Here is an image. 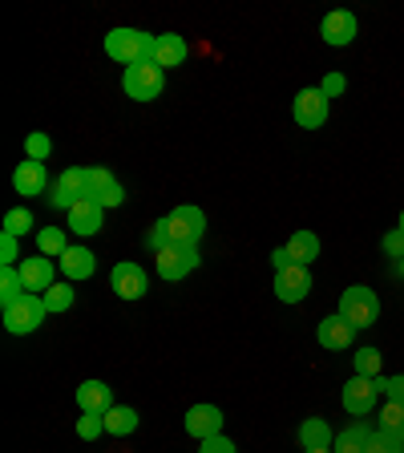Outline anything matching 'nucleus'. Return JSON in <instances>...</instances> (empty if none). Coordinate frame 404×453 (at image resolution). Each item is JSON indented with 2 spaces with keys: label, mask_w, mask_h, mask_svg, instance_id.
Returning a JSON list of instances; mask_svg holds the SVG:
<instances>
[{
  "label": "nucleus",
  "mask_w": 404,
  "mask_h": 453,
  "mask_svg": "<svg viewBox=\"0 0 404 453\" xmlns=\"http://www.w3.org/2000/svg\"><path fill=\"white\" fill-rule=\"evenodd\" d=\"M105 57L126 69L154 61V37L141 28H113V33H105Z\"/></svg>",
  "instance_id": "f257e3e1"
},
{
  "label": "nucleus",
  "mask_w": 404,
  "mask_h": 453,
  "mask_svg": "<svg viewBox=\"0 0 404 453\" xmlns=\"http://www.w3.org/2000/svg\"><path fill=\"white\" fill-rule=\"evenodd\" d=\"M339 316L352 324L356 332L372 328L380 320V296L368 288V283H352L348 292L339 296Z\"/></svg>",
  "instance_id": "f03ea898"
},
{
  "label": "nucleus",
  "mask_w": 404,
  "mask_h": 453,
  "mask_svg": "<svg viewBox=\"0 0 404 453\" xmlns=\"http://www.w3.org/2000/svg\"><path fill=\"white\" fill-rule=\"evenodd\" d=\"M122 89L133 102H154L166 89V69H158L154 61H141V65H130L122 73Z\"/></svg>",
  "instance_id": "7ed1b4c3"
},
{
  "label": "nucleus",
  "mask_w": 404,
  "mask_h": 453,
  "mask_svg": "<svg viewBox=\"0 0 404 453\" xmlns=\"http://www.w3.org/2000/svg\"><path fill=\"white\" fill-rule=\"evenodd\" d=\"M45 316H49L45 300L33 296V292H25L12 308H4V328H9L12 336H33V332L45 324Z\"/></svg>",
  "instance_id": "20e7f679"
},
{
  "label": "nucleus",
  "mask_w": 404,
  "mask_h": 453,
  "mask_svg": "<svg viewBox=\"0 0 404 453\" xmlns=\"http://www.w3.org/2000/svg\"><path fill=\"white\" fill-rule=\"evenodd\" d=\"M166 226H170V243H182V247H198V239L207 235V215L190 203L174 207L166 215Z\"/></svg>",
  "instance_id": "39448f33"
},
{
  "label": "nucleus",
  "mask_w": 404,
  "mask_h": 453,
  "mask_svg": "<svg viewBox=\"0 0 404 453\" xmlns=\"http://www.w3.org/2000/svg\"><path fill=\"white\" fill-rule=\"evenodd\" d=\"M198 264H202V255H198V247H182V243H174V247H166V251L154 255V272H158L166 283L187 280V275L194 272Z\"/></svg>",
  "instance_id": "423d86ee"
},
{
  "label": "nucleus",
  "mask_w": 404,
  "mask_h": 453,
  "mask_svg": "<svg viewBox=\"0 0 404 453\" xmlns=\"http://www.w3.org/2000/svg\"><path fill=\"white\" fill-rule=\"evenodd\" d=\"M292 113H295V122H300L303 130H320V126L328 122V94H324L320 85H308V89L295 94Z\"/></svg>",
  "instance_id": "0eeeda50"
},
{
  "label": "nucleus",
  "mask_w": 404,
  "mask_h": 453,
  "mask_svg": "<svg viewBox=\"0 0 404 453\" xmlns=\"http://www.w3.org/2000/svg\"><path fill=\"white\" fill-rule=\"evenodd\" d=\"M377 396H380V385L372 377H356L352 372L348 385H344V393H339V401H344V409H348L352 417H368L372 409H377Z\"/></svg>",
  "instance_id": "6e6552de"
},
{
  "label": "nucleus",
  "mask_w": 404,
  "mask_h": 453,
  "mask_svg": "<svg viewBox=\"0 0 404 453\" xmlns=\"http://www.w3.org/2000/svg\"><path fill=\"white\" fill-rule=\"evenodd\" d=\"M311 292V267H300V264H287L283 272H275V296L283 303H303Z\"/></svg>",
  "instance_id": "1a4fd4ad"
},
{
  "label": "nucleus",
  "mask_w": 404,
  "mask_h": 453,
  "mask_svg": "<svg viewBox=\"0 0 404 453\" xmlns=\"http://www.w3.org/2000/svg\"><path fill=\"white\" fill-rule=\"evenodd\" d=\"M110 288L118 300H141V296L150 292V275L141 272L138 264H118L110 272Z\"/></svg>",
  "instance_id": "9d476101"
},
{
  "label": "nucleus",
  "mask_w": 404,
  "mask_h": 453,
  "mask_svg": "<svg viewBox=\"0 0 404 453\" xmlns=\"http://www.w3.org/2000/svg\"><path fill=\"white\" fill-rule=\"evenodd\" d=\"M316 340H320V349H328V352H348L352 344H356V328L336 311V316H324V320L316 324Z\"/></svg>",
  "instance_id": "9b49d317"
},
{
  "label": "nucleus",
  "mask_w": 404,
  "mask_h": 453,
  "mask_svg": "<svg viewBox=\"0 0 404 453\" xmlns=\"http://www.w3.org/2000/svg\"><path fill=\"white\" fill-rule=\"evenodd\" d=\"M65 226L73 231V235H81V239L97 235V231L105 226V207L97 203V198H81V203L65 215Z\"/></svg>",
  "instance_id": "f8f14e48"
},
{
  "label": "nucleus",
  "mask_w": 404,
  "mask_h": 453,
  "mask_svg": "<svg viewBox=\"0 0 404 453\" xmlns=\"http://www.w3.org/2000/svg\"><path fill=\"white\" fill-rule=\"evenodd\" d=\"M356 33H360V20H356V12H348V9L328 12V17H324V25H320V37L328 41L332 49L352 45V41H356Z\"/></svg>",
  "instance_id": "ddd939ff"
},
{
  "label": "nucleus",
  "mask_w": 404,
  "mask_h": 453,
  "mask_svg": "<svg viewBox=\"0 0 404 453\" xmlns=\"http://www.w3.org/2000/svg\"><path fill=\"white\" fill-rule=\"evenodd\" d=\"M20 280H25V292H33V296H45L49 288L57 283V267H53V259L49 255H33V259H20Z\"/></svg>",
  "instance_id": "4468645a"
},
{
  "label": "nucleus",
  "mask_w": 404,
  "mask_h": 453,
  "mask_svg": "<svg viewBox=\"0 0 404 453\" xmlns=\"http://www.w3.org/2000/svg\"><path fill=\"white\" fill-rule=\"evenodd\" d=\"M187 434L194 441H207V437L223 434V409L218 405H190L187 409Z\"/></svg>",
  "instance_id": "2eb2a0df"
},
{
  "label": "nucleus",
  "mask_w": 404,
  "mask_h": 453,
  "mask_svg": "<svg viewBox=\"0 0 404 453\" xmlns=\"http://www.w3.org/2000/svg\"><path fill=\"white\" fill-rule=\"evenodd\" d=\"M12 187H17V195H25V198H33V195H45L53 182H49V170H45V162H33V158H25L17 166V174H12Z\"/></svg>",
  "instance_id": "dca6fc26"
},
{
  "label": "nucleus",
  "mask_w": 404,
  "mask_h": 453,
  "mask_svg": "<svg viewBox=\"0 0 404 453\" xmlns=\"http://www.w3.org/2000/svg\"><path fill=\"white\" fill-rule=\"evenodd\" d=\"M77 409L105 417L113 409V388L105 385V380H81V385H77Z\"/></svg>",
  "instance_id": "f3484780"
},
{
  "label": "nucleus",
  "mask_w": 404,
  "mask_h": 453,
  "mask_svg": "<svg viewBox=\"0 0 404 453\" xmlns=\"http://www.w3.org/2000/svg\"><path fill=\"white\" fill-rule=\"evenodd\" d=\"M187 41L179 33H158L154 37V65L158 69H174V65H187Z\"/></svg>",
  "instance_id": "a211bd4d"
},
{
  "label": "nucleus",
  "mask_w": 404,
  "mask_h": 453,
  "mask_svg": "<svg viewBox=\"0 0 404 453\" xmlns=\"http://www.w3.org/2000/svg\"><path fill=\"white\" fill-rule=\"evenodd\" d=\"M94 272H97V255L89 251V247H69V251L61 255V275H65L69 283L89 280Z\"/></svg>",
  "instance_id": "6ab92c4d"
},
{
  "label": "nucleus",
  "mask_w": 404,
  "mask_h": 453,
  "mask_svg": "<svg viewBox=\"0 0 404 453\" xmlns=\"http://www.w3.org/2000/svg\"><path fill=\"white\" fill-rule=\"evenodd\" d=\"M287 259L300 267H311L320 259V235H316V231H295V235L287 239Z\"/></svg>",
  "instance_id": "aec40b11"
},
{
  "label": "nucleus",
  "mask_w": 404,
  "mask_h": 453,
  "mask_svg": "<svg viewBox=\"0 0 404 453\" xmlns=\"http://www.w3.org/2000/svg\"><path fill=\"white\" fill-rule=\"evenodd\" d=\"M300 445L303 449H332L336 445V434H332V425L324 417H308L300 425Z\"/></svg>",
  "instance_id": "412c9836"
},
{
  "label": "nucleus",
  "mask_w": 404,
  "mask_h": 453,
  "mask_svg": "<svg viewBox=\"0 0 404 453\" xmlns=\"http://www.w3.org/2000/svg\"><path fill=\"white\" fill-rule=\"evenodd\" d=\"M372 434H377V429H368L364 421H356V425H348L344 434H336V445H332V449L336 453H368Z\"/></svg>",
  "instance_id": "4be33fe9"
},
{
  "label": "nucleus",
  "mask_w": 404,
  "mask_h": 453,
  "mask_svg": "<svg viewBox=\"0 0 404 453\" xmlns=\"http://www.w3.org/2000/svg\"><path fill=\"white\" fill-rule=\"evenodd\" d=\"M133 429H138V409L113 405L110 413H105V434H110V437H130Z\"/></svg>",
  "instance_id": "5701e85b"
},
{
  "label": "nucleus",
  "mask_w": 404,
  "mask_h": 453,
  "mask_svg": "<svg viewBox=\"0 0 404 453\" xmlns=\"http://www.w3.org/2000/svg\"><path fill=\"white\" fill-rule=\"evenodd\" d=\"M37 251L49 255V259H61V255L69 251L65 226H41V231H37Z\"/></svg>",
  "instance_id": "b1692460"
},
{
  "label": "nucleus",
  "mask_w": 404,
  "mask_h": 453,
  "mask_svg": "<svg viewBox=\"0 0 404 453\" xmlns=\"http://www.w3.org/2000/svg\"><path fill=\"white\" fill-rule=\"evenodd\" d=\"M25 296V280H20L17 267H0V308H12V303Z\"/></svg>",
  "instance_id": "393cba45"
},
{
  "label": "nucleus",
  "mask_w": 404,
  "mask_h": 453,
  "mask_svg": "<svg viewBox=\"0 0 404 453\" xmlns=\"http://www.w3.org/2000/svg\"><path fill=\"white\" fill-rule=\"evenodd\" d=\"M61 187H65V195L69 198H77V203H81V198H89V170L85 166H69V170H61Z\"/></svg>",
  "instance_id": "a878e982"
},
{
  "label": "nucleus",
  "mask_w": 404,
  "mask_h": 453,
  "mask_svg": "<svg viewBox=\"0 0 404 453\" xmlns=\"http://www.w3.org/2000/svg\"><path fill=\"white\" fill-rule=\"evenodd\" d=\"M41 300H45L49 311H69V308H73V300H77V292H73V283H69V280H61V283H53Z\"/></svg>",
  "instance_id": "bb28decb"
},
{
  "label": "nucleus",
  "mask_w": 404,
  "mask_h": 453,
  "mask_svg": "<svg viewBox=\"0 0 404 453\" xmlns=\"http://www.w3.org/2000/svg\"><path fill=\"white\" fill-rule=\"evenodd\" d=\"M380 434L400 437V441H404V405L385 401V409H380Z\"/></svg>",
  "instance_id": "cd10ccee"
},
{
  "label": "nucleus",
  "mask_w": 404,
  "mask_h": 453,
  "mask_svg": "<svg viewBox=\"0 0 404 453\" xmlns=\"http://www.w3.org/2000/svg\"><path fill=\"white\" fill-rule=\"evenodd\" d=\"M352 365H356V377H385L380 372V365H385V357H380V349H356V357H352Z\"/></svg>",
  "instance_id": "c85d7f7f"
},
{
  "label": "nucleus",
  "mask_w": 404,
  "mask_h": 453,
  "mask_svg": "<svg viewBox=\"0 0 404 453\" xmlns=\"http://www.w3.org/2000/svg\"><path fill=\"white\" fill-rule=\"evenodd\" d=\"M33 211L28 207H12L9 215H4V235H12V239H20V235H28V231H33Z\"/></svg>",
  "instance_id": "c756f323"
},
{
  "label": "nucleus",
  "mask_w": 404,
  "mask_h": 453,
  "mask_svg": "<svg viewBox=\"0 0 404 453\" xmlns=\"http://www.w3.org/2000/svg\"><path fill=\"white\" fill-rule=\"evenodd\" d=\"M49 154H53V142H49V134H28V138H25V158L45 162Z\"/></svg>",
  "instance_id": "7c9ffc66"
},
{
  "label": "nucleus",
  "mask_w": 404,
  "mask_h": 453,
  "mask_svg": "<svg viewBox=\"0 0 404 453\" xmlns=\"http://www.w3.org/2000/svg\"><path fill=\"white\" fill-rule=\"evenodd\" d=\"M102 434H105V417L81 413V421H77V437H81V441H97Z\"/></svg>",
  "instance_id": "2f4dec72"
},
{
  "label": "nucleus",
  "mask_w": 404,
  "mask_h": 453,
  "mask_svg": "<svg viewBox=\"0 0 404 453\" xmlns=\"http://www.w3.org/2000/svg\"><path fill=\"white\" fill-rule=\"evenodd\" d=\"M146 247H150L154 255L166 251V247H174V243H170V226H166V219H158V223H154L150 231H146Z\"/></svg>",
  "instance_id": "473e14b6"
},
{
  "label": "nucleus",
  "mask_w": 404,
  "mask_h": 453,
  "mask_svg": "<svg viewBox=\"0 0 404 453\" xmlns=\"http://www.w3.org/2000/svg\"><path fill=\"white\" fill-rule=\"evenodd\" d=\"M113 182H118V179H113L110 166H89V198H97L102 190H110Z\"/></svg>",
  "instance_id": "72a5a7b5"
},
{
  "label": "nucleus",
  "mask_w": 404,
  "mask_h": 453,
  "mask_svg": "<svg viewBox=\"0 0 404 453\" xmlns=\"http://www.w3.org/2000/svg\"><path fill=\"white\" fill-rule=\"evenodd\" d=\"M0 267H20V239L0 235Z\"/></svg>",
  "instance_id": "f704fd0d"
},
{
  "label": "nucleus",
  "mask_w": 404,
  "mask_h": 453,
  "mask_svg": "<svg viewBox=\"0 0 404 453\" xmlns=\"http://www.w3.org/2000/svg\"><path fill=\"white\" fill-rule=\"evenodd\" d=\"M368 453H404L400 437H388V434H372V441H368Z\"/></svg>",
  "instance_id": "c9c22d12"
},
{
  "label": "nucleus",
  "mask_w": 404,
  "mask_h": 453,
  "mask_svg": "<svg viewBox=\"0 0 404 453\" xmlns=\"http://www.w3.org/2000/svg\"><path fill=\"white\" fill-rule=\"evenodd\" d=\"M380 393L388 396V401H396V405H404V377H377Z\"/></svg>",
  "instance_id": "e433bc0d"
},
{
  "label": "nucleus",
  "mask_w": 404,
  "mask_h": 453,
  "mask_svg": "<svg viewBox=\"0 0 404 453\" xmlns=\"http://www.w3.org/2000/svg\"><path fill=\"white\" fill-rule=\"evenodd\" d=\"M198 453H239V445L231 437H207V441H198Z\"/></svg>",
  "instance_id": "4c0bfd02"
},
{
  "label": "nucleus",
  "mask_w": 404,
  "mask_h": 453,
  "mask_svg": "<svg viewBox=\"0 0 404 453\" xmlns=\"http://www.w3.org/2000/svg\"><path fill=\"white\" fill-rule=\"evenodd\" d=\"M380 247H385L388 259H404V231H400V226H396V231H388Z\"/></svg>",
  "instance_id": "58836bf2"
},
{
  "label": "nucleus",
  "mask_w": 404,
  "mask_h": 453,
  "mask_svg": "<svg viewBox=\"0 0 404 453\" xmlns=\"http://www.w3.org/2000/svg\"><path fill=\"white\" fill-rule=\"evenodd\" d=\"M97 203H102L105 211H110V207H122V203H126V187H122V182H113L110 190H102V195H97Z\"/></svg>",
  "instance_id": "ea45409f"
},
{
  "label": "nucleus",
  "mask_w": 404,
  "mask_h": 453,
  "mask_svg": "<svg viewBox=\"0 0 404 453\" xmlns=\"http://www.w3.org/2000/svg\"><path fill=\"white\" fill-rule=\"evenodd\" d=\"M320 89H324V94H328V102H332V97H336V94H344V77H339V73H328V77H324V81H320Z\"/></svg>",
  "instance_id": "a19ab883"
},
{
  "label": "nucleus",
  "mask_w": 404,
  "mask_h": 453,
  "mask_svg": "<svg viewBox=\"0 0 404 453\" xmlns=\"http://www.w3.org/2000/svg\"><path fill=\"white\" fill-rule=\"evenodd\" d=\"M271 264H275V272H283V267L292 264V259H287V247H275V251H271Z\"/></svg>",
  "instance_id": "79ce46f5"
},
{
  "label": "nucleus",
  "mask_w": 404,
  "mask_h": 453,
  "mask_svg": "<svg viewBox=\"0 0 404 453\" xmlns=\"http://www.w3.org/2000/svg\"><path fill=\"white\" fill-rule=\"evenodd\" d=\"M396 275H400V280H404V259H396Z\"/></svg>",
  "instance_id": "37998d69"
},
{
  "label": "nucleus",
  "mask_w": 404,
  "mask_h": 453,
  "mask_svg": "<svg viewBox=\"0 0 404 453\" xmlns=\"http://www.w3.org/2000/svg\"><path fill=\"white\" fill-rule=\"evenodd\" d=\"M303 453H336V449H303Z\"/></svg>",
  "instance_id": "c03bdc74"
},
{
  "label": "nucleus",
  "mask_w": 404,
  "mask_h": 453,
  "mask_svg": "<svg viewBox=\"0 0 404 453\" xmlns=\"http://www.w3.org/2000/svg\"><path fill=\"white\" fill-rule=\"evenodd\" d=\"M396 226H400V231H404V211H400V223H396Z\"/></svg>",
  "instance_id": "a18cd8bd"
},
{
  "label": "nucleus",
  "mask_w": 404,
  "mask_h": 453,
  "mask_svg": "<svg viewBox=\"0 0 404 453\" xmlns=\"http://www.w3.org/2000/svg\"><path fill=\"white\" fill-rule=\"evenodd\" d=\"M400 445H404V441H400Z\"/></svg>",
  "instance_id": "49530a36"
}]
</instances>
